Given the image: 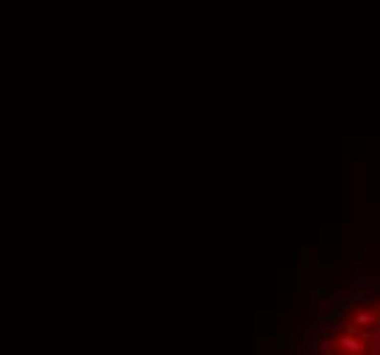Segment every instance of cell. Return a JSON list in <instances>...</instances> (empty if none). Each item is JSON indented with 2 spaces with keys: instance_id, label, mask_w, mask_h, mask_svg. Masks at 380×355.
<instances>
[{
  "instance_id": "obj_1",
  "label": "cell",
  "mask_w": 380,
  "mask_h": 355,
  "mask_svg": "<svg viewBox=\"0 0 380 355\" xmlns=\"http://www.w3.org/2000/svg\"><path fill=\"white\" fill-rule=\"evenodd\" d=\"M337 350H342V352H364L367 350V344L361 342L356 333H337Z\"/></svg>"
},
{
  "instance_id": "obj_2",
  "label": "cell",
  "mask_w": 380,
  "mask_h": 355,
  "mask_svg": "<svg viewBox=\"0 0 380 355\" xmlns=\"http://www.w3.org/2000/svg\"><path fill=\"white\" fill-rule=\"evenodd\" d=\"M377 320V311H369V306H364L361 311H356L353 314V322L359 325V328H367V325H375Z\"/></svg>"
},
{
  "instance_id": "obj_3",
  "label": "cell",
  "mask_w": 380,
  "mask_h": 355,
  "mask_svg": "<svg viewBox=\"0 0 380 355\" xmlns=\"http://www.w3.org/2000/svg\"><path fill=\"white\" fill-rule=\"evenodd\" d=\"M315 352L334 355V352H337V342H334V339H328V336H323V339H320V342L315 344Z\"/></svg>"
},
{
  "instance_id": "obj_4",
  "label": "cell",
  "mask_w": 380,
  "mask_h": 355,
  "mask_svg": "<svg viewBox=\"0 0 380 355\" xmlns=\"http://www.w3.org/2000/svg\"><path fill=\"white\" fill-rule=\"evenodd\" d=\"M323 295H328V289H317V293H309V306L315 309L317 303H320V298H323Z\"/></svg>"
},
{
  "instance_id": "obj_5",
  "label": "cell",
  "mask_w": 380,
  "mask_h": 355,
  "mask_svg": "<svg viewBox=\"0 0 380 355\" xmlns=\"http://www.w3.org/2000/svg\"><path fill=\"white\" fill-rule=\"evenodd\" d=\"M372 342H375V350L380 352V314H377V320H375V336H372Z\"/></svg>"
}]
</instances>
